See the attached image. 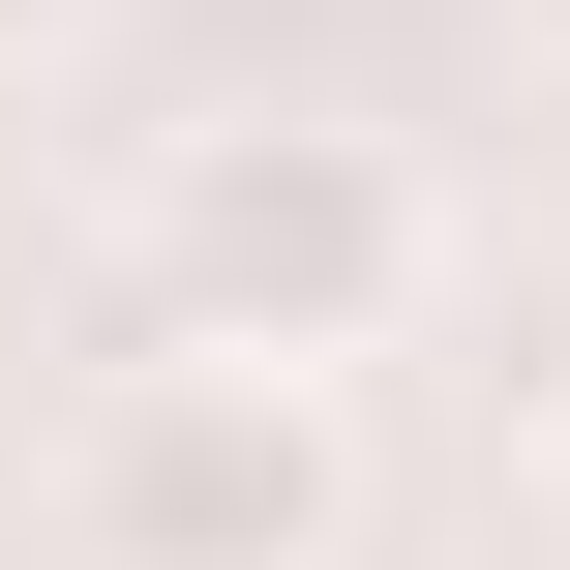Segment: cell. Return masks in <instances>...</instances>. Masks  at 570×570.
Wrapping results in <instances>:
<instances>
[{
	"label": "cell",
	"mask_w": 570,
	"mask_h": 570,
	"mask_svg": "<svg viewBox=\"0 0 570 570\" xmlns=\"http://www.w3.org/2000/svg\"><path fill=\"white\" fill-rule=\"evenodd\" d=\"M451 301V180L391 120H150L120 180V361H271V391H361L391 331Z\"/></svg>",
	"instance_id": "6da1fadb"
},
{
	"label": "cell",
	"mask_w": 570,
	"mask_h": 570,
	"mask_svg": "<svg viewBox=\"0 0 570 570\" xmlns=\"http://www.w3.org/2000/svg\"><path fill=\"white\" fill-rule=\"evenodd\" d=\"M60 570H361V391L90 361V421H60Z\"/></svg>",
	"instance_id": "7a4b0ae2"
},
{
	"label": "cell",
	"mask_w": 570,
	"mask_h": 570,
	"mask_svg": "<svg viewBox=\"0 0 570 570\" xmlns=\"http://www.w3.org/2000/svg\"><path fill=\"white\" fill-rule=\"evenodd\" d=\"M60 30H90V0H0V60H60Z\"/></svg>",
	"instance_id": "3957f363"
},
{
	"label": "cell",
	"mask_w": 570,
	"mask_h": 570,
	"mask_svg": "<svg viewBox=\"0 0 570 570\" xmlns=\"http://www.w3.org/2000/svg\"><path fill=\"white\" fill-rule=\"evenodd\" d=\"M511 60H541V90H570V0H511Z\"/></svg>",
	"instance_id": "277c9868"
}]
</instances>
